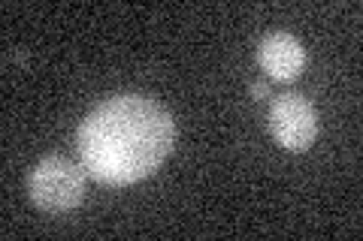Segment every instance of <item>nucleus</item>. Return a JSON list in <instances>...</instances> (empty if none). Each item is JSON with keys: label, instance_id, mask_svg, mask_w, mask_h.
<instances>
[{"label": "nucleus", "instance_id": "obj_3", "mask_svg": "<svg viewBox=\"0 0 363 241\" xmlns=\"http://www.w3.org/2000/svg\"><path fill=\"white\" fill-rule=\"evenodd\" d=\"M269 133L288 151H306L318 136L315 106L303 94H285L269 106Z\"/></svg>", "mask_w": 363, "mask_h": 241}, {"label": "nucleus", "instance_id": "obj_2", "mask_svg": "<svg viewBox=\"0 0 363 241\" xmlns=\"http://www.w3.org/2000/svg\"><path fill=\"white\" fill-rule=\"evenodd\" d=\"M28 196L45 214H67L85 199V172L61 154L43 157L28 175Z\"/></svg>", "mask_w": 363, "mask_h": 241}, {"label": "nucleus", "instance_id": "obj_4", "mask_svg": "<svg viewBox=\"0 0 363 241\" xmlns=\"http://www.w3.org/2000/svg\"><path fill=\"white\" fill-rule=\"evenodd\" d=\"M257 64L276 82H294L306 66V49L294 33L285 30L267 33L257 45Z\"/></svg>", "mask_w": 363, "mask_h": 241}, {"label": "nucleus", "instance_id": "obj_5", "mask_svg": "<svg viewBox=\"0 0 363 241\" xmlns=\"http://www.w3.org/2000/svg\"><path fill=\"white\" fill-rule=\"evenodd\" d=\"M252 97H255V100L269 97V85H267V82H255V85H252Z\"/></svg>", "mask_w": 363, "mask_h": 241}, {"label": "nucleus", "instance_id": "obj_1", "mask_svg": "<svg viewBox=\"0 0 363 241\" xmlns=\"http://www.w3.org/2000/svg\"><path fill=\"white\" fill-rule=\"evenodd\" d=\"M79 157L94 181L128 187L149 178L173 151L176 124L152 97L118 94L79 124Z\"/></svg>", "mask_w": 363, "mask_h": 241}]
</instances>
